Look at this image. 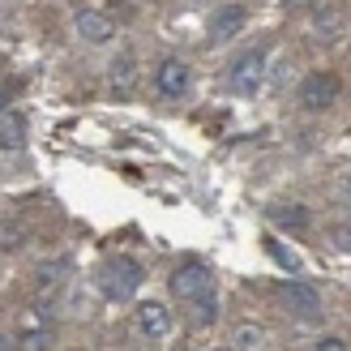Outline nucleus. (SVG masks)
<instances>
[{
  "label": "nucleus",
  "mask_w": 351,
  "mask_h": 351,
  "mask_svg": "<svg viewBox=\"0 0 351 351\" xmlns=\"http://www.w3.org/2000/svg\"><path fill=\"white\" fill-rule=\"evenodd\" d=\"M339 90H343V82L335 73H308L304 86H300V99H304L308 112H326V108H335Z\"/></svg>",
  "instance_id": "3"
},
{
  "label": "nucleus",
  "mask_w": 351,
  "mask_h": 351,
  "mask_svg": "<svg viewBox=\"0 0 351 351\" xmlns=\"http://www.w3.org/2000/svg\"><path fill=\"white\" fill-rule=\"evenodd\" d=\"M270 219L278 223V227H308V206H274L270 210Z\"/></svg>",
  "instance_id": "13"
},
{
  "label": "nucleus",
  "mask_w": 351,
  "mask_h": 351,
  "mask_svg": "<svg viewBox=\"0 0 351 351\" xmlns=\"http://www.w3.org/2000/svg\"><path fill=\"white\" fill-rule=\"evenodd\" d=\"M244 26V5H219L215 17H210V39H232V34H240Z\"/></svg>",
  "instance_id": "9"
},
{
  "label": "nucleus",
  "mask_w": 351,
  "mask_h": 351,
  "mask_svg": "<svg viewBox=\"0 0 351 351\" xmlns=\"http://www.w3.org/2000/svg\"><path fill=\"white\" fill-rule=\"evenodd\" d=\"M317 351H347V343H343V339H322Z\"/></svg>",
  "instance_id": "19"
},
{
  "label": "nucleus",
  "mask_w": 351,
  "mask_h": 351,
  "mask_svg": "<svg viewBox=\"0 0 351 351\" xmlns=\"http://www.w3.org/2000/svg\"><path fill=\"white\" fill-rule=\"evenodd\" d=\"M343 197H347V210H351V184H347V193H343Z\"/></svg>",
  "instance_id": "22"
},
{
  "label": "nucleus",
  "mask_w": 351,
  "mask_h": 351,
  "mask_svg": "<svg viewBox=\"0 0 351 351\" xmlns=\"http://www.w3.org/2000/svg\"><path fill=\"white\" fill-rule=\"evenodd\" d=\"M108 82H112L116 95H129L133 82H137V60H133V56H116L112 69H108Z\"/></svg>",
  "instance_id": "11"
},
{
  "label": "nucleus",
  "mask_w": 351,
  "mask_h": 351,
  "mask_svg": "<svg viewBox=\"0 0 351 351\" xmlns=\"http://www.w3.org/2000/svg\"><path fill=\"white\" fill-rule=\"evenodd\" d=\"M26 146V120L17 116V112H5L0 116V150H22Z\"/></svg>",
  "instance_id": "10"
},
{
  "label": "nucleus",
  "mask_w": 351,
  "mask_h": 351,
  "mask_svg": "<svg viewBox=\"0 0 351 351\" xmlns=\"http://www.w3.org/2000/svg\"><path fill=\"white\" fill-rule=\"evenodd\" d=\"M266 253H270V257H274L287 274H300V257H295L291 244H283V240H266Z\"/></svg>",
  "instance_id": "14"
},
{
  "label": "nucleus",
  "mask_w": 351,
  "mask_h": 351,
  "mask_svg": "<svg viewBox=\"0 0 351 351\" xmlns=\"http://www.w3.org/2000/svg\"><path fill=\"white\" fill-rule=\"evenodd\" d=\"M77 34L86 43H108L112 34H116V22L108 13H99V9H82L77 13Z\"/></svg>",
  "instance_id": "8"
},
{
  "label": "nucleus",
  "mask_w": 351,
  "mask_h": 351,
  "mask_svg": "<svg viewBox=\"0 0 351 351\" xmlns=\"http://www.w3.org/2000/svg\"><path fill=\"white\" fill-rule=\"evenodd\" d=\"M274 300L283 304L287 313H300V317H313V313H322V295L313 291L308 283H278Z\"/></svg>",
  "instance_id": "4"
},
{
  "label": "nucleus",
  "mask_w": 351,
  "mask_h": 351,
  "mask_svg": "<svg viewBox=\"0 0 351 351\" xmlns=\"http://www.w3.org/2000/svg\"><path fill=\"white\" fill-rule=\"evenodd\" d=\"M330 244H335L339 253H351V227H335V232H330Z\"/></svg>",
  "instance_id": "17"
},
{
  "label": "nucleus",
  "mask_w": 351,
  "mask_h": 351,
  "mask_svg": "<svg viewBox=\"0 0 351 351\" xmlns=\"http://www.w3.org/2000/svg\"><path fill=\"white\" fill-rule=\"evenodd\" d=\"M69 278V257H56V261H43L39 270H34V283L39 287H60Z\"/></svg>",
  "instance_id": "12"
},
{
  "label": "nucleus",
  "mask_w": 351,
  "mask_h": 351,
  "mask_svg": "<svg viewBox=\"0 0 351 351\" xmlns=\"http://www.w3.org/2000/svg\"><path fill=\"white\" fill-rule=\"evenodd\" d=\"M261 82H266V51L253 47V51H244V56L232 64V73H227V86H232L236 95H253Z\"/></svg>",
  "instance_id": "2"
},
{
  "label": "nucleus",
  "mask_w": 351,
  "mask_h": 351,
  "mask_svg": "<svg viewBox=\"0 0 351 351\" xmlns=\"http://www.w3.org/2000/svg\"><path fill=\"white\" fill-rule=\"evenodd\" d=\"M51 343V330H47V335H22V351H43Z\"/></svg>",
  "instance_id": "18"
},
{
  "label": "nucleus",
  "mask_w": 351,
  "mask_h": 351,
  "mask_svg": "<svg viewBox=\"0 0 351 351\" xmlns=\"http://www.w3.org/2000/svg\"><path fill=\"white\" fill-rule=\"evenodd\" d=\"M189 82H193V73H189L184 60H163L159 73H154V86H159L163 99H180V95L189 90Z\"/></svg>",
  "instance_id": "6"
},
{
  "label": "nucleus",
  "mask_w": 351,
  "mask_h": 351,
  "mask_svg": "<svg viewBox=\"0 0 351 351\" xmlns=\"http://www.w3.org/2000/svg\"><path fill=\"white\" fill-rule=\"evenodd\" d=\"M142 278H146L142 261L129 257V253H116L108 266L99 270V291L108 295V300H129V295L142 287Z\"/></svg>",
  "instance_id": "1"
},
{
  "label": "nucleus",
  "mask_w": 351,
  "mask_h": 351,
  "mask_svg": "<svg viewBox=\"0 0 351 351\" xmlns=\"http://www.w3.org/2000/svg\"><path fill=\"white\" fill-rule=\"evenodd\" d=\"M193 304V322H197V326H210V322H215V291H202L197 295V300H189Z\"/></svg>",
  "instance_id": "15"
},
{
  "label": "nucleus",
  "mask_w": 351,
  "mask_h": 351,
  "mask_svg": "<svg viewBox=\"0 0 351 351\" xmlns=\"http://www.w3.org/2000/svg\"><path fill=\"white\" fill-rule=\"evenodd\" d=\"M137 330H142L146 339H163L167 330H171V313H167V304H159V300H142V304H137Z\"/></svg>",
  "instance_id": "7"
},
{
  "label": "nucleus",
  "mask_w": 351,
  "mask_h": 351,
  "mask_svg": "<svg viewBox=\"0 0 351 351\" xmlns=\"http://www.w3.org/2000/svg\"><path fill=\"white\" fill-rule=\"evenodd\" d=\"M9 95H13V90H0V112H5V103H9Z\"/></svg>",
  "instance_id": "21"
},
{
  "label": "nucleus",
  "mask_w": 351,
  "mask_h": 351,
  "mask_svg": "<svg viewBox=\"0 0 351 351\" xmlns=\"http://www.w3.org/2000/svg\"><path fill=\"white\" fill-rule=\"evenodd\" d=\"M206 287H210V270L202 261H184V266L171 274V295L176 300H197Z\"/></svg>",
  "instance_id": "5"
},
{
  "label": "nucleus",
  "mask_w": 351,
  "mask_h": 351,
  "mask_svg": "<svg viewBox=\"0 0 351 351\" xmlns=\"http://www.w3.org/2000/svg\"><path fill=\"white\" fill-rule=\"evenodd\" d=\"M0 351H13V339L9 335H0Z\"/></svg>",
  "instance_id": "20"
},
{
  "label": "nucleus",
  "mask_w": 351,
  "mask_h": 351,
  "mask_svg": "<svg viewBox=\"0 0 351 351\" xmlns=\"http://www.w3.org/2000/svg\"><path fill=\"white\" fill-rule=\"evenodd\" d=\"M313 30H317V34H335V30H339V13H335V5H322L317 13H313Z\"/></svg>",
  "instance_id": "16"
}]
</instances>
